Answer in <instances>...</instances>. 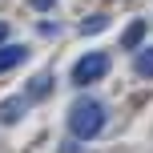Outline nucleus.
<instances>
[{
	"label": "nucleus",
	"instance_id": "3",
	"mask_svg": "<svg viewBox=\"0 0 153 153\" xmlns=\"http://www.w3.org/2000/svg\"><path fill=\"white\" fill-rule=\"evenodd\" d=\"M24 113H28V97H8V101H0V121H4V125H16Z\"/></svg>",
	"mask_w": 153,
	"mask_h": 153
},
{
	"label": "nucleus",
	"instance_id": "4",
	"mask_svg": "<svg viewBox=\"0 0 153 153\" xmlns=\"http://www.w3.org/2000/svg\"><path fill=\"white\" fill-rule=\"evenodd\" d=\"M24 61H28V48L24 45H0V73L16 69V65H24Z\"/></svg>",
	"mask_w": 153,
	"mask_h": 153
},
{
	"label": "nucleus",
	"instance_id": "10",
	"mask_svg": "<svg viewBox=\"0 0 153 153\" xmlns=\"http://www.w3.org/2000/svg\"><path fill=\"white\" fill-rule=\"evenodd\" d=\"M61 153H85V149L76 145V141H69V145H61Z\"/></svg>",
	"mask_w": 153,
	"mask_h": 153
},
{
	"label": "nucleus",
	"instance_id": "5",
	"mask_svg": "<svg viewBox=\"0 0 153 153\" xmlns=\"http://www.w3.org/2000/svg\"><path fill=\"white\" fill-rule=\"evenodd\" d=\"M53 73H36V76H32V81H28V93H24V97H28V101H45L48 97V93H53Z\"/></svg>",
	"mask_w": 153,
	"mask_h": 153
},
{
	"label": "nucleus",
	"instance_id": "7",
	"mask_svg": "<svg viewBox=\"0 0 153 153\" xmlns=\"http://www.w3.org/2000/svg\"><path fill=\"white\" fill-rule=\"evenodd\" d=\"M133 69H137L141 76H149V81H153V48H145V53H137V61H133Z\"/></svg>",
	"mask_w": 153,
	"mask_h": 153
},
{
	"label": "nucleus",
	"instance_id": "9",
	"mask_svg": "<svg viewBox=\"0 0 153 153\" xmlns=\"http://www.w3.org/2000/svg\"><path fill=\"white\" fill-rule=\"evenodd\" d=\"M28 4H32V8H40V12H48V8H53L56 0H28Z\"/></svg>",
	"mask_w": 153,
	"mask_h": 153
},
{
	"label": "nucleus",
	"instance_id": "1",
	"mask_svg": "<svg viewBox=\"0 0 153 153\" xmlns=\"http://www.w3.org/2000/svg\"><path fill=\"white\" fill-rule=\"evenodd\" d=\"M105 121H109V109L101 105V101H93V97H81L69 109V133L76 141H93L101 129H105Z\"/></svg>",
	"mask_w": 153,
	"mask_h": 153
},
{
	"label": "nucleus",
	"instance_id": "11",
	"mask_svg": "<svg viewBox=\"0 0 153 153\" xmlns=\"http://www.w3.org/2000/svg\"><path fill=\"white\" fill-rule=\"evenodd\" d=\"M4 40H8V24L0 20V45H4Z\"/></svg>",
	"mask_w": 153,
	"mask_h": 153
},
{
	"label": "nucleus",
	"instance_id": "2",
	"mask_svg": "<svg viewBox=\"0 0 153 153\" xmlns=\"http://www.w3.org/2000/svg\"><path fill=\"white\" fill-rule=\"evenodd\" d=\"M105 73H109V56L105 53H85L81 61L73 65V85L76 89H81V85H97Z\"/></svg>",
	"mask_w": 153,
	"mask_h": 153
},
{
	"label": "nucleus",
	"instance_id": "6",
	"mask_svg": "<svg viewBox=\"0 0 153 153\" xmlns=\"http://www.w3.org/2000/svg\"><path fill=\"white\" fill-rule=\"evenodd\" d=\"M141 36H145V20H133L129 28L121 32V45H125V48H137V45H141Z\"/></svg>",
	"mask_w": 153,
	"mask_h": 153
},
{
	"label": "nucleus",
	"instance_id": "8",
	"mask_svg": "<svg viewBox=\"0 0 153 153\" xmlns=\"http://www.w3.org/2000/svg\"><path fill=\"white\" fill-rule=\"evenodd\" d=\"M105 24H109V16H89V20H81V32H85V36H93V32H101Z\"/></svg>",
	"mask_w": 153,
	"mask_h": 153
}]
</instances>
